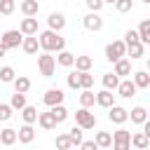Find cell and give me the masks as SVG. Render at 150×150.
<instances>
[{
	"label": "cell",
	"mask_w": 150,
	"mask_h": 150,
	"mask_svg": "<svg viewBox=\"0 0 150 150\" xmlns=\"http://www.w3.org/2000/svg\"><path fill=\"white\" fill-rule=\"evenodd\" d=\"M38 40H40V49L42 52H61V49H66V40L61 38V33H56V30H42L40 35H38Z\"/></svg>",
	"instance_id": "6da1fadb"
},
{
	"label": "cell",
	"mask_w": 150,
	"mask_h": 150,
	"mask_svg": "<svg viewBox=\"0 0 150 150\" xmlns=\"http://www.w3.org/2000/svg\"><path fill=\"white\" fill-rule=\"evenodd\" d=\"M122 56H127V45H124V40H112V42L105 45V59H108L110 63L120 61Z\"/></svg>",
	"instance_id": "7a4b0ae2"
},
{
	"label": "cell",
	"mask_w": 150,
	"mask_h": 150,
	"mask_svg": "<svg viewBox=\"0 0 150 150\" xmlns=\"http://www.w3.org/2000/svg\"><path fill=\"white\" fill-rule=\"evenodd\" d=\"M38 68H40V75L52 77L54 70H56V59H54L49 52H42V54L38 56Z\"/></svg>",
	"instance_id": "3957f363"
},
{
	"label": "cell",
	"mask_w": 150,
	"mask_h": 150,
	"mask_svg": "<svg viewBox=\"0 0 150 150\" xmlns=\"http://www.w3.org/2000/svg\"><path fill=\"white\" fill-rule=\"evenodd\" d=\"M112 148L115 150H131V131L120 127L115 134H112Z\"/></svg>",
	"instance_id": "277c9868"
},
{
	"label": "cell",
	"mask_w": 150,
	"mask_h": 150,
	"mask_svg": "<svg viewBox=\"0 0 150 150\" xmlns=\"http://www.w3.org/2000/svg\"><path fill=\"white\" fill-rule=\"evenodd\" d=\"M75 124L82 127L84 131H87V129H94V127H96V115L89 112V108H80V110L75 112Z\"/></svg>",
	"instance_id": "5b68a950"
},
{
	"label": "cell",
	"mask_w": 150,
	"mask_h": 150,
	"mask_svg": "<svg viewBox=\"0 0 150 150\" xmlns=\"http://www.w3.org/2000/svg\"><path fill=\"white\" fill-rule=\"evenodd\" d=\"M0 42H2L7 49L21 47V42H23V33H21V30H16V28H12V30H5V33L0 35Z\"/></svg>",
	"instance_id": "8992f818"
},
{
	"label": "cell",
	"mask_w": 150,
	"mask_h": 150,
	"mask_svg": "<svg viewBox=\"0 0 150 150\" xmlns=\"http://www.w3.org/2000/svg\"><path fill=\"white\" fill-rule=\"evenodd\" d=\"M82 26L87 28V30H101L103 28V16L98 14V12H89V14H84L82 16Z\"/></svg>",
	"instance_id": "52a82bcc"
},
{
	"label": "cell",
	"mask_w": 150,
	"mask_h": 150,
	"mask_svg": "<svg viewBox=\"0 0 150 150\" xmlns=\"http://www.w3.org/2000/svg\"><path fill=\"white\" fill-rule=\"evenodd\" d=\"M108 120H110L112 124H124V122L129 120V110L122 108V105H110V108H108Z\"/></svg>",
	"instance_id": "ba28073f"
},
{
	"label": "cell",
	"mask_w": 150,
	"mask_h": 150,
	"mask_svg": "<svg viewBox=\"0 0 150 150\" xmlns=\"http://www.w3.org/2000/svg\"><path fill=\"white\" fill-rule=\"evenodd\" d=\"M63 98H66V94L59 89V87H52V89H47L45 91V96H42V101H45V105H59V103H63Z\"/></svg>",
	"instance_id": "9c48e42d"
},
{
	"label": "cell",
	"mask_w": 150,
	"mask_h": 150,
	"mask_svg": "<svg viewBox=\"0 0 150 150\" xmlns=\"http://www.w3.org/2000/svg\"><path fill=\"white\" fill-rule=\"evenodd\" d=\"M47 26H49V30L61 33V30L66 28V16H63L61 12H52V14L47 16Z\"/></svg>",
	"instance_id": "30bf717a"
},
{
	"label": "cell",
	"mask_w": 150,
	"mask_h": 150,
	"mask_svg": "<svg viewBox=\"0 0 150 150\" xmlns=\"http://www.w3.org/2000/svg\"><path fill=\"white\" fill-rule=\"evenodd\" d=\"M136 84H134V80H120V84H117V94L122 96V98H131V96H136Z\"/></svg>",
	"instance_id": "8fae6325"
},
{
	"label": "cell",
	"mask_w": 150,
	"mask_h": 150,
	"mask_svg": "<svg viewBox=\"0 0 150 150\" xmlns=\"http://www.w3.org/2000/svg\"><path fill=\"white\" fill-rule=\"evenodd\" d=\"M16 138H19V143H23V145L33 143V138H35L33 124H26V122H23V127H19V131H16Z\"/></svg>",
	"instance_id": "7c38bea8"
},
{
	"label": "cell",
	"mask_w": 150,
	"mask_h": 150,
	"mask_svg": "<svg viewBox=\"0 0 150 150\" xmlns=\"http://www.w3.org/2000/svg\"><path fill=\"white\" fill-rule=\"evenodd\" d=\"M19 30H21L23 35H38V19H35V16H26V19H21Z\"/></svg>",
	"instance_id": "4fadbf2b"
},
{
	"label": "cell",
	"mask_w": 150,
	"mask_h": 150,
	"mask_svg": "<svg viewBox=\"0 0 150 150\" xmlns=\"http://www.w3.org/2000/svg\"><path fill=\"white\" fill-rule=\"evenodd\" d=\"M21 49H23L26 54H38V49H40V40H38V35H23Z\"/></svg>",
	"instance_id": "5bb4252c"
},
{
	"label": "cell",
	"mask_w": 150,
	"mask_h": 150,
	"mask_svg": "<svg viewBox=\"0 0 150 150\" xmlns=\"http://www.w3.org/2000/svg\"><path fill=\"white\" fill-rule=\"evenodd\" d=\"M96 105H101V108H110V105H115V94H112L110 89L98 91V94H96Z\"/></svg>",
	"instance_id": "9a60e30c"
},
{
	"label": "cell",
	"mask_w": 150,
	"mask_h": 150,
	"mask_svg": "<svg viewBox=\"0 0 150 150\" xmlns=\"http://www.w3.org/2000/svg\"><path fill=\"white\" fill-rule=\"evenodd\" d=\"M38 124L45 129V131H52V129H56V120H54V115L47 110V112H38Z\"/></svg>",
	"instance_id": "2e32d148"
},
{
	"label": "cell",
	"mask_w": 150,
	"mask_h": 150,
	"mask_svg": "<svg viewBox=\"0 0 150 150\" xmlns=\"http://www.w3.org/2000/svg\"><path fill=\"white\" fill-rule=\"evenodd\" d=\"M117 77H124V75H131V61L129 59H120V61H115V70H112Z\"/></svg>",
	"instance_id": "e0dca14e"
},
{
	"label": "cell",
	"mask_w": 150,
	"mask_h": 150,
	"mask_svg": "<svg viewBox=\"0 0 150 150\" xmlns=\"http://www.w3.org/2000/svg\"><path fill=\"white\" fill-rule=\"evenodd\" d=\"M129 120H131L134 124H143V122L148 120V110H145L143 105H136V108L129 110Z\"/></svg>",
	"instance_id": "ac0fdd59"
},
{
	"label": "cell",
	"mask_w": 150,
	"mask_h": 150,
	"mask_svg": "<svg viewBox=\"0 0 150 150\" xmlns=\"http://www.w3.org/2000/svg\"><path fill=\"white\" fill-rule=\"evenodd\" d=\"M131 80H134V84H136L138 89L150 87V73H148V70H136V73L131 75Z\"/></svg>",
	"instance_id": "d6986e66"
},
{
	"label": "cell",
	"mask_w": 150,
	"mask_h": 150,
	"mask_svg": "<svg viewBox=\"0 0 150 150\" xmlns=\"http://www.w3.org/2000/svg\"><path fill=\"white\" fill-rule=\"evenodd\" d=\"M54 59H56V63H59V66H63V68H70V66L75 63V54H70L68 49H61Z\"/></svg>",
	"instance_id": "ffe728a7"
},
{
	"label": "cell",
	"mask_w": 150,
	"mask_h": 150,
	"mask_svg": "<svg viewBox=\"0 0 150 150\" xmlns=\"http://www.w3.org/2000/svg\"><path fill=\"white\" fill-rule=\"evenodd\" d=\"M21 12H23V16H35L40 12V2L38 0H21Z\"/></svg>",
	"instance_id": "44dd1931"
},
{
	"label": "cell",
	"mask_w": 150,
	"mask_h": 150,
	"mask_svg": "<svg viewBox=\"0 0 150 150\" xmlns=\"http://www.w3.org/2000/svg\"><path fill=\"white\" fill-rule=\"evenodd\" d=\"M131 145H134V148H138V150H148V145H150V138H148L143 131H138V134H131Z\"/></svg>",
	"instance_id": "7402d4cb"
},
{
	"label": "cell",
	"mask_w": 150,
	"mask_h": 150,
	"mask_svg": "<svg viewBox=\"0 0 150 150\" xmlns=\"http://www.w3.org/2000/svg\"><path fill=\"white\" fill-rule=\"evenodd\" d=\"M138 38H141V42L143 45H150V19H143L141 23H138Z\"/></svg>",
	"instance_id": "603a6c76"
},
{
	"label": "cell",
	"mask_w": 150,
	"mask_h": 150,
	"mask_svg": "<svg viewBox=\"0 0 150 150\" xmlns=\"http://www.w3.org/2000/svg\"><path fill=\"white\" fill-rule=\"evenodd\" d=\"M12 84H14V91H19V94H26V91L30 89V80H28L26 75H16Z\"/></svg>",
	"instance_id": "cb8c5ba5"
},
{
	"label": "cell",
	"mask_w": 150,
	"mask_h": 150,
	"mask_svg": "<svg viewBox=\"0 0 150 150\" xmlns=\"http://www.w3.org/2000/svg\"><path fill=\"white\" fill-rule=\"evenodd\" d=\"M49 112L54 115L56 124H61V122H66V120H68V110H66V105H63V103H59V105H52V108H49Z\"/></svg>",
	"instance_id": "d4e9b609"
},
{
	"label": "cell",
	"mask_w": 150,
	"mask_h": 150,
	"mask_svg": "<svg viewBox=\"0 0 150 150\" xmlns=\"http://www.w3.org/2000/svg\"><path fill=\"white\" fill-rule=\"evenodd\" d=\"M16 138V129H0V143L2 145H14Z\"/></svg>",
	"instance_id": "484cf974"
},
{
	"label": "cell",
	"mask_w": 150,
	"mask_h": 150,
	"mask_svg": "<svg viewBox=\"0 0 150 150\" xmlns=\"http://www.w3.org/2000/svg\"><path fill=\"white\" fill-rule=\"evenodd\" d=\"M73 66H75V70H80V73H82V70H91L94 59H91V56H75V63H73Z\"/></svg>",
	"instance_id": "4316f807"
},
{
	"label": "cell",
	"mask_w": 150,
	"mask_h": 150,
	"mask_svg": "<svg viewBox=\"0 0 150 150\" xmlns=\"http://www.w3.org/2000/svg\"><path fill=\"white\" fill-rule=\"evenodd\" d=\"M96 103V94L91 91V89H82V94H80V105L82 108H91Z\"/></svg>",
	"instance_id": "83f0119b"
},
{
	"label": "cell",
	"mask_w": 150,
	"mask_h": 150,
	"mask_svg": "<svg viewBox=\"0 0 150 150\" xmlns=\"http://www.w3.org/2000/svg\"><path fill=\"white\" fill-rule=\"evenodd\" d=\"M21 117H23L26 124H35V122H38V108H35V105H26V108L21 110Z\"/></svg>",
	"instance_id": "f1b7e54d"
},
{
	"label": "cell",
	"mask_w": 150,
	"mask_h": 150,
	"mask_svg": "<svg viewBox=\"0 0 150 150\" xmlns=\"http://www.w3.org/2000/svg\"><path fill=\"white\" fill-rule=\"evenodd\" d=\"M94 141H96L98 148H110V145H112V134H108V131H96Z\"/></svg>",
	"instance_id": "f546056e"
},
{
	"label": "cell",
	"mask_w": 150,
	"mask_h": 150,
	"mask_svg": "<svg viewBox=\"0 0 150 150\" xmlns=\"http://www.w3.org/2000/svg\"><path fill=\"white\" fill-rule=\"evenodd\" d=\"M143 42L138 40V42H131V45H127V56H131V59H141L143 56Z\"/></svg>",
	"instance_id": "4dcf8cb0"
},
{
	"label": "cell",
	"mask_w": 150,
	"mask_h": 150,
	"mask_svg": "<svg viewBox=\"0 0 150 150\" xmlns=\"http://www.w3.org/2000/svg\"><path fill=\"white\" fill-rule=\"evenodd\" d=\"M68 136H70V141H73V148H80V143L84 141V129H82V127H73V129L68 131Z\"/></svg>",
	"instance_id": "1f68e13d"
},
{
	"label": "cell",
	"mask_w": 150,
	"mask_h": 150,
	"mask_svg": "<svg viewBox=\"0 0 150 150\" xmlns=\"http://www.w3.org/2000/svg\"><path fill=\"white\" fill-rule=\"evenodd\" d=\"M9 105L14 108V110H23L28 103H26V94H19V91H14L12 94V101H9Z\"/></svg>",
	"instance_id": "d6a6232c"
},
{
	"label": "cell",
	"mask_w": 150,
	"mask_h": 150,
	"mask_svg": "<svg viewBox=\"0 0 150 150\" xmlns=\"http://www.w3.org/2000/svg\"><path fill=\"white\" fill-rule=\"evenodd\" d=\"M14 77H16V73H14L12 66H2V68H0V82L9 84V82H14Z\"/></svg>",
	"instance_id": "836d02e7"
},
{
	"label": "cell",
	"mask_w": 150,
	"mask_h": 150,
	"mask_svg": "<svg viewBox=\"0 0 150 150\" xmlns=\"http://www.w3.org/2000/svg\"><path fill=\"white\" fill-rule=\"evenodd\" d=\"M117 84H120V77H117L115 73H105V75H103V87H105V89L115 91V89H117Z\"/></svg>",
	"instance_id": "e575fe53"
},
{
	"label": "cell",
	"mask_w": 150,
	"mask_h": 150,
	"mask_svg": "<svg viewBox=\"0 0 150 150\" xmlns=\"http://www.w3.org/2000/svg\"><path fill=\"white\" fill-rule=\"evenodd\" d=\"M73 148V141L68 134H59L56 136V150H70Z\"/></svg>",
	"instance_id": "d590c367"
},
{
	"label": "cell",
	"mask_w": 150,
	"mask_h": 150,
	"mask_svg": "<svg viewBox=\"0 0 150 150\" xmlns=\"http://www.w3.org/2000/svg\"><path fill=\"white\" fill-rule=\"evenodd\" d=\"M80 87H82V89H91V87H94V75H91L89 70H82V73H80Z\"/></svg>",
	"instance_id": "8d00e7d4"
},
{
	"label": "cell",
	"mask_w": 150,
	"mask_h": 150,
	"mask_svg": "<svg viewBox=\"0 0 150 150\" xmlns=\"http://www.w3.org/2000/svg\"><path fill=\"white\" fill-rule=\"evenodd\" d=\"M14 9H16V0H0V14L9 16Z\"/></svg>",
	"instance_id": "74e56055"
},
{
	"label": "cell",
	"mask_w": 150,
	"mask_h": 150,
	"mask_svg": "<svg viewBox=\"0 0 150 150\" xmlns=\"http://www.w3.org/2000/svg\"><path fill=\"white\" fill-rule=\"evenodd\" d=\"M66 82H68V87H70V89H82V87H80V70H75V73H68Z\"/></svg>",
	"instance_id": "f35d334b"
},
{
	"label": "cell",
	"mask_w": 150,
	"mask_h": 150,
	"mask_svg": "<svg viewBox=\"0 0 150 150\" xmlns=\"http://www.w3.org/2000/svg\"><path fill=\"white\" fill-rule=\"evenodd\" d=\"M131 7H134V0H117V2H115V9H117L120 14L131 12Z\"/></svg>",
	"instance_id": "ab89813d"
},
{
	"label": "cell",
	"mask_w": 150,
	"mask_h": 150,
	"mask_svg": "<svg viewBox=\"0 0 150 150\" xmlns=\"http://www.w3.org/2000/svg\"><path fill=\"white\" fill-rule=\"evenodd\" d=\"M12 112H14V108H12L9 103H0V122L12 120Z\"/></svg>",
	"instance_id": "60d3db41"
},
{
	"label": "cell",
	"mask_w": 150,
	"mask_h": 150,
	"mask_svg": "<svg viewBox=\"0 0 150 150\" xmlns=\"http://www.w3.org/2000/svg\"><path fill=\"white\" fill-rule=\"evenodd\" d=\"M141 38H138V30H134V28H129L127 33H124V45H131V42H138Z\"/></svg>",
	"instance_id": "b9f144b4"
},
{
	"label": "cell",
	"mask_w": 150,
	"mask_h": 150,
	"mask_svg": "<svg viewBox=\"0 0 150 150\" xmlns=\"http://www.w3.org/2000/svg\"><path fill=\"white\" fill-rule=\"evenodd\" d=\"M84 5H87V9H89V12H101L103 0H84Z\"/></svg>",
	"instance_id": "7bdbcfd3"
},
{
	"label": "cell",
	"mask_w": 150,
	"mask_h": 150,
	"mask_svg": "<svg viewBox=\"0 0 150 150\" xmlns=\"http://www.w3.org/2000/svg\"><path fill=\"white\" fill-rule=\"evenodd\" d=\"M80 150H98V145H96V141H82Z\"/></svg>",
	"instance_id": "ee69618b"
},
{
	"label": "cell",
	"mask_w": 150,
	"mask_h": 150,
	"mask_svg": "<svg viewBox=\"0 0 150 150\" xmlns=\"http://www.w3.org/2000/svg\"><path fill=\"white\" fill-rule=\"evenodd\" d=\"M143 134L150 138V120H145V122H143Z\"/></svg>",
	"instance_id": "f6af8a7d"
},
{
	"label": "cell",
	"mask_w": 150,
	"mask_h": 150,
	"mask_svg": "<svg viewBox=\"0 0 150 150\" xmlns=\"http://www.w3.org/2000/svg\"><path fill=\"white\" fill-rule=\"evenodd\" d=\"M5 54H7V47H5L2 42H0V56H5Z\"/></svg>",
	"instance_id": "bcb514c9"
},
{
	"label": "cell",
	"mask_w": 150,
	"mask_h": 150,
	"mask_svg": "<svg viewBox=\"0 0 150 150\" xmlns=\"http://www.w3.org/2000/svg\"><path fill=\"white\" fill-rule=\"evenodd\" d=\"M117 0H103V5H115Z\"/></svg>",
	"instance_id": "7dc6e473"
},
{
	"label": "cell",
	"mask_w": 150,
	"mask_h": 150,
	"mask_svg": "<svg viewBox=\"0 0 150 150\" xmlns=\"http://www.w3.org/2000/svg\"><path fill=\"white\" fill-rule=\"evenodd\" d=\"M148 73H150V59H148Z\"/></svg>",
	"instance_id": "c3c4849f"
},
{
	"label": "cell",
	"mask_w": 150,
	"mask_h": 150,
	"mask_svg": "<svg viewBox=\"0 0 150 150\" xmlns=\"http://www.w3.org/2000/svg\"><path fill=\"white\" fill-rule=\"evenodd\" d=\"M143 2H145V5H150V0H143Z\"/></svg>",
	"instance_id": "681fc988"
},
{
	"label": "cell",
	"mask_w": 150,
	"mask_h": 150,
	"mask_svg": "<svg viewBox=\"0 0 150 150\" xmlns=\"http://www.w3.org/2000/svg\"><path fill=\"white\" fill-rule=\"evenodd\" d=\"M134 150H138V148H134Z\"/></svg>",
	"instance_id": "f907efd6"
},
{
	"label": "cell",
	"mask_w": 150,
	"mask_h": 150,
	"mask_svg": "<svg viewBox=\"0 0 150 150\" xmlns=\"http://www.w3.org/2000/svg\"><path fill=\"white\" fill-rule=\"evenodd\" d=\"M70 150H75V148H70Z\"/></svg>",
	"instance_id": "816d5d0a"
},
{
	"label": "cell",
	"mask_w": 150,
	"mask_h": 150,
	"mask_svg": "<svg viewBox=\"0 0 150 150\" xmlns=\"http://www.w3.org/2000/svg\"><path fill=\"white\" fill-rule=\"evenodd\" d=\"M0 35H2V33H0Z\"/></svg>",
	"instance_id": "f5cc1de1"
}]
</instances>
